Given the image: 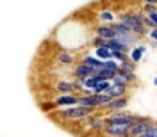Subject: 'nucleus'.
<instances>
[{
    "instance_id": "1",
    "label": "nucleus",
    "mask_w": 157,
    "mask_h": 137,
    "mask_svg": "<svg viewBox=\"0 0 157 137\" xmlns=\"http://www.w3.org/2000/svg\"><path fill=\"white\" fill-rule=\"evenodd\" d=\"M120 21L128 30H132L136 34H145V23H143V16L141 14H123L120 18Z\"/></svg>"
},
{
    "instance_id": "2",
    "label": "nucleus",
    "mask_w": 157,
    "mask_h": 137,
    "mask_svg": "<svg viewBox=\"0 0 157 137\" xmlns=\"http://www.w3.org/2000/svg\"><path fill=\"white\" fill-rule=\"evenodd\" d=\"M95 109H97V107H84V105H78V107H75V105H71V107L64 109V110L61 112V116H63V117H71V119H77V117H84V116H88V114H91Z\"/></svg>"
},
{
    "instance_id": "3",
    "label": "nucleus",
    "mask_w": 157,
    "mask_h": 137,
    "mask_svg": "<svg viewBox=\"0 0 157 137\" xmlns=\"http://www.w3.org/2000/svg\"><path fill=\"white\" fill-rule=\"evenodd\" d=\"M152 127H154V123L150 119H134L132 125H130V130H128V135L137 137L141 134H145V132H148Z\"/></svg>"
},
{
    "instance_id": "4",
    "label": "nucleus",
    "mask_w": 157,
    "mask_h": 137,
    "mask_svg": "<svg viewBox=\"0 0 157 137\" xmlns=\"http://www.w3.org/2000/svg\"><path fill=\"white\" fill-rule=\"evenodd\" d=\"M130 125L132 123H111L105 127L107 134L111 135H120V137H127L128 130H130Z\"/></svg>"
},
{
    "instance_id": "5",
    "label": "nucleus",
    "mask_w": 157,
    "mask_h": 137,
    "mask_svg": "<svg viewBox=\"0 0 157 137\" xmlns=\"http://www.w3.org/2000/svg\"><path fill=\"white\" fill-rule=\"evenodd\" d=\"M134 80H136V75H134V73H123V71H120V69H118L116 73H114V77H113V82L123 84V86H128V84L134 82Z\"/></svg>"
},
{
    "instance_id": "6",
    "label": "nucleus",
    "mask_w": 157,
    "mask_h": 137,
    "mask_svg": "<svg viewBox=\"0 0 157 137\" xmlns=\"http://www.w3.org/2000/svg\"><path fill=\"white\" fill-rule=\"evenodd\" d=\"M128 105L127 98L125 96H120V98H113L111 102H107L104 107L107 109V110H120V109H125Z\"/></svg>"
},
{
    "instance_id": "7",
    "label": "nucleus",
    "mask_w": 157,
    "mask_h": 137,
    "mask_svg": "<svg viewBox=\"0 0 157 137\" xmlns=\"http://www.w3.org/2000/svg\"><path fill=\"white\" fill-rule=\"evenodd\" d=\"M54 103L61 105V107H71V105H77L78 103V96H75V94H64V96L56 98Z\"/></svg>"
},
{
    "instance_id": "8",
    "label": "nucleus",
    "mask_w": 157,
    "mask_h": 137,
    "mask_svg": "<svg viewBox=\"0 0 157 137\" xmlns=\"http://www.w3.org/2000/svg\"><path fill=\"white\" fill-rule=\"evenodd\" d=\"M136 117L128 116V114H123V112H116V114H111V116L105 119L107 121V125H111V123H132Z\"/></svg>"
},
{
    "instance_id": "9",
    "label": "nucleus",
    "mask_w": 157,
    "mask_h": 137,
    "mask_svg": "<svg viewBox=\"0 0 157 137\" xmlns=\"http://www.w3.org/2000/svg\"><path fill=\"white\" fill-rule=\"evenodd\" d=\"M109 96L113 98H120V96H125V93H127V86H123V84H116V82H113L111 84V87L105 91Z\"/></svg>"
},
{
    "instance_id": "10",
    "label": "nucleus",
    "mask_w": 157,
    "mask_h": 137,
    "mask_svg": "<svg viewBox=\"0 0 157 137\" xmlns=\"http://www.w3.org/2000/svg\"><path fill=\"white\" fill-rule=\"evenodd\" d=\"M93 75H95V68H91L84 62L75 68V77L77 78H88V77H93Z\"/></svg>"
},
{
    "instance_id": "11",
    "label": "nucleus",
    "mask_w": 157,
    "mask_h": 137,
    "mask_svg": "<svg viewBox=\"0 0 157 137\" xmlns=\"http://www.w3.org/2000/svg\"><path fill=\"white\" fill-rule=\"evenodd\" d=\"M84 64L95 68V71L105 68V61H102V59H98V57H93V55H86V57H84Z\"/></svg>"
},
{
    "instance_id": "12",
    "label": "nucleus",
    "mask_w": 157,
    "mask_h": 137,
    "mask_svg": "<svg viewBox=\"0 0 157 137\" xmlns=\"http://www.w3.org/2000/svg\"><path fill=\"white\" fill-rule=\"evenodd\" d=\"M97 36L109 41V39L116 38V30L113 29V27H97Z\"/></svg>"
},
{
    "instance_id": "13",
    "label": "nucleus",
    "mask_w": 157,
    "mask_h": 137,
    "mask_svg": "<svg viewBox=\"0 0 157 137\" xmlns=\"http://www.w3.org/2000/svg\"><path fill=\"white\" fill-rule=\"evenodd\" d=\"M95 54H97V57L102 59V61L113 59V50L109 48V46H98V48H95Z\"/></svg>"
},
{
    "instance_id": "14",
    "label": "nucleus",
    "mask_w": 157,
    "mask_h": 137,
    "mask_svg": "<svg viewBox=\"0 0 157 137\" xmlns=\"http://www.w3.org/2000/svg\"><path fill=\"white\" fill-rule=\"evenodd\" d=\"M107 46L111 50H118V52H128L127 45H123V43H121V41H118V39H109V41H107Z\"/></svg>"
},
{
    "instance_id": "15",
    "label": "nucleus",
    "mask_w": 157,
    "mask_h": 137,
    "mask_svg": "<svg viewBox=\"0 0 157 137\" xmlns=\"http://www.w3.org/2000/svg\"><path fill=\"white\" fill-rule=\"evenodd\" d=\"M145 52H147V48H145V46H136V48L130 52V57H128V59H130L132 62H139Z\"/></svg>"
},
{
    "instance_id": "16",
    "label": "nucleus",
    "mask_w": 157,
    "mask_h": 137,
    "mask_svg": "<svg viewBox=\"0 0 157 137\" xmlns=\"http://www.w3.org/2000/svg\"><path fill=\"white\" fill-rule=\"evenodd\" d=\"M57 89L61 93H64V94H71V91L75 89V84H71V82H59Z\"/></svg>"
},
{
    "instance_id": "17",
    "label": "nucleus",
    "mask_w": 157,
    "mask_h": 137,
    "mask_svg": "<svg viewBox=\"0 0 157 137\" xmlns=\"http://www.w3.org/2000/svg\"><path fill=\"white\" fill-rule=\"evenodd\" d=\"M111 80H98L97 87H95V94H98V93H105L109 87H111Z\"/></svg>"
},
{
    "instance_id": "18",
    "label": "nucleus",
    "mask_w": 157,
    "mask_h": 137,
    "mask_svg": "<svg viewBox=\"0 0 157 137\" xmlns=\"http://www.w3.org/2000/svg\"><path fill=\"white\" fill-rule=\"evenodd\" d=\"M134 64H136V62L121 61V62H120V71H123V73H134Z\"/></svg>"
},
{
    "instance_id": "19",
    "label": "nucleus",
    "mask_w": 157,
    "mask_h": 137,
    "mask_svg": "<svg viewBox=\"0 0 157 137\" xmlns=\"http://www.w3.org/2000/svg\"><path fill=\"white\" fill-rule=\"evenodd\" d=\"M59 62L61 64H71L73 62V55L71 54H61L59 55Z\"/></svg>"
},
{
    "instance_id": "20",
    "label": "nucleus",
    "mask_w": 157,
    "mask_h": 137,
    "mask_svg": "<svg viewBox=\"0 0 157 137\" xmlns=\"http://www.w3.org/2000/svg\"><path fill=\"white\" fill-rule=\"evenodd\" d=\"M100 20H104V21H114V14L113 13H109V11H104V13H100Z\"/></svg>"
},
{
    "instance_id": "21",
    "label": "nucleus",
    "mask_w": 157,
    "mask_h": 137,
    "mask_svg": "<svg viewBox=\"0 0 157 137\" xmlns=\"http://www.w3.org/2000/svg\"><path fill=\"white\" fill-rule=\"evenodd\" d=\"M113 59H116L118 62H121V61H127V55H125V52H118V50H113Z\"/></svg>"
},
{
    "instance_id": "22",
    "label": "nucleus",
    "mask_w": 157,
    "mask_h": 137,
    "mask_svg": "<svg viewBox=\"0 0 157 137\" xmlns=\"http://www.w3.org/2000/svg\"><path fill=\"white\" fill-rule=\"evenodd\" d=\"M137 137H157V125H154L148 132H145V134H141V135H137Z\"/></svg>"
},
{
    "instance_id": "23",
    "label": "nucleus",
    "mask_w": 157,
    "mask_h": 137,
    "mask_svg": "<svg viewBox=\"0 0 157 137\" xmlns=\"http://www.w3.org/2000/svg\"><path fill=\"white\" fill-rule=\"evenodd\" d=\"M155 11H157V6H154V4H145V13L152 14V13H155Z\"/></svg>"
},
{
    "instance_id": "24",
    "label": "nucleus",
    "mask_w": 157,
    "mask_h": 137,
    "mask_svg": "<svg viewBox=\"0 0 157 137\" xmlns=\"http://www.w3.org/2000/svg\"><path fill=\"white\" fill-rule=\"evenodd\" d=\"M148 18L152 20V23L157 27V11H155V13H152V14H148Z\"/></svg>"
},
{
    "instance_id": "25",
    "label": "nucleus",
    "mask_w": 157,
    "mask_h": 137,
    "mask_svg": "<svg viewBox=\"0 0 157 137\" xmlns=\"http://www.w3.org/2000/svg\"><path fill=\"white\" fill-rule=\"evenodd\" d=\"M150 38L154 39V41H157V27H155V29L150 30Z\"/></svg>"
},
{
    "instance_id": "26",
    "label": "nucleus",
    "mask_w": 157,
    "mask_h": 137,
    "mask_svg": "<svg viewBox=\"0 0 157 137\" xmlns=\"http://www.w3.org/2000/svg\"><path fill=\"white\" fill-rule=\"evenodd\" d=\"M145 4H154V6H157V0H143Z\"/></svg>"
},
{
    "instance_id": "27",
    "label": "nucleus",
    "mask_w": 157,
    "mask_h": 137,
    "mask_svg": "<svg viewBox=\"0 0 157 137\" xmlns=\"http://www.w3.org/2000/svg\"><path fill=\"white\" fill-rule=\"evenodd\" d=\"M154 84H155V87H157V77H155V78H154Z\"/></svg>"
}]
</instances>
